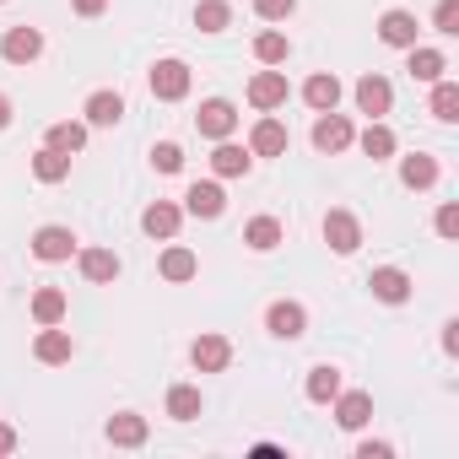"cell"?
<instances>
[{
	"label": "cell",
	"mask_w": 459,
	"mask_h": 459,
	"mask_svg": "<svg viewBox=\"0 0 459 459\" xmlns=\"http://www.w3.org/2000/svg\"><path fill=\"white\" fill-rule=\"evenodd\" d=\"M12 448H17V427L0 421V454H12Z\"/></svg>",
	"instance_id": "7bdbcfd3"
},
{
	"label": "cell",
	"mask_w": 459,
	"mask_h": 459,
	"mask_svg": "<svg viewBox=\"0 0 459 459\" xmlns=\"http://www.w3.org/2000/svg\"><path fill=\"white\" fill-rule=\"evenodd\" d=\"M292 6H298V0H255V12H260L265 22H281V17H292Z\"/></svg>",
	"instance_id": "74e56055"
},
{
	"label": "cell",
	"mask_w": 459,
	"mask_h": 459,
	"mask_svg": "<svg viewBox=\"0 0 459 459\" xmlns=\"http://www.w3.org/2000/svg\"><path fill=\"white\" fill-rule=\"evenodd\" d=\"M71 6H76L82 17H103V12H108V0H71Z\"/></svg>",
	"instance_id": "ab89813d"
},
{
	"label": "cell",
	"mask_w": 459,
	"mask_h": 459,
	"mask_svg": "<svg viewBox=\"0 0 459 459\" xmlns=\"http://www.w3.org/2000/svg\"><path fill=\"white\" fill-rule=\"evenodd\" d=\"M389 454H394L389 443H362V448H357V459H389Z\"/></svg>",
	"instance_id": "60d3db41"
},
{
	"label": "cell",
	"mask_w": 459,
	"mask_h": 459,
	"mask_svg": "<svg viewBox=\"0 0 459 459\" xmlns=\"http://www.w3.org/2000/svg\"><path fill=\"white\" fill-rule=\"evenodd\" d=\"M162 281H195V271H200V260H195V249H184V244H173L168 255H162Z\"/></svg>",
	"instance_id": "603a6c76"
},
{
	"label": "cell",
	"mask_w": 459,
	"mask_h": 459,
	"mask_svg": "<svg viewBox=\"0 0 459 459\" xmlns=\"http://www.w3.org/2000/svg\"><path fill=\"white\" fill-rule=\"evenodd\" d=\"M71 351H76V346H71V335H65L60 325H44V335L33 341V357H39V362H49V368L71 362Z\"/></svg>",
	"instance_id": "9a60e30c"
},
{
	"label": "cell",
	"mask_w": 459,
	"mask_h": 459,
	"mask_svg": "<svg viewBox=\"0 0 459 459\" xmlns=\"http://www.w3.org/2000/svg\"><path fill=\"white\" fill-rule=\"evenodd\" d=\"M221 205H227V195H221V184H189V195H184V211L189 216H221Z\"/></svg>",
	"instance_id": "ffe728a7"
},
{
	"label": "cell",
	"mask_w": 459,
	"mask_h": 459,
	"mask_svg": "<svg viewBox=\"0 0 459 459\" xmlns=\"http://www.w3.org/2000/svg\"><path fill=\"white\" fill-rule=\"evenodd\" d=\"M249 152L244 146H233V141H216V152H211V168H216V178H244L249 173Z\"/></svg>",
	"instance_id": "2e32d148"
},
{
	"label": "cell",
	"mask_w": 459,
	"mask_h": 459,
	"mask_svg": "<svg viewBox=\"0 0 459 459\" xmlns=\"http://www.w3.org/2000/svg\"><path fill=\"white\" fill-rule=\"evenodd\" d=\"M443 351H448V357H454V351H459V325H454V319H448V325H443Z\"/></svg>",
	"instance_id": "b9f144b4"
},
{
	"label": "cell",
	"mask_w": 459,
	"mask_h": 459,
	"mask_svg": "<svg viewBox=\"0 0 459 459\" xmlns=\"http://www.w3.org/2000/svg\"><path fill=\"white\" fill-rule=\"evenodd\" d=\"M432 119L437 125H454L459 119V87L454 82H432Z\"/></svg>",
	"instance_id": "4dcf8cb0"
},
{
	"label": "cell",
	"mask_w": 459,
	"mask_h": 459,
	"mask_svg": "<svg viewBox=\"0 0 459 459\" xmlns=\"http://www.w3.org/2000/svg\"><path fill=\"white\" fill-rule=\"evenodd\" d=\"M44 55V33L39 28H12L6 39H0V60H12V65H33Z\"/></svg>",
	"instance_id": "8992f818"
},
{
	"label": "cell",
	"mask_w": 459,
	"mask_h": 459,
	"mask_svg": "<svg viewBox=\"0 0 459 459\" xmlns=\"http://www.w3.org/2000/svg\"><path fill=\"white\" fill-rule=\"evenodd\" d=\"M125 119V98L119 92H92L87 98V125H119Z\"/></svg>",
	"instance_id": "d4e9b609"
},
{
	"label": "cell",
	"mask_w": 459,
	"mask_h": 459,
	"mask_svg": "<svg viewBox=\"0 0 459 459\" xmlns=\"http://www.w3.org/2000/svg\"><path fill=\"white\" fill-rule=\"evenodd\" d=\"M368 287H373V298H378V303H405V298H411V276H405V271H394V265L373 271V276H368Z\"/></svg>",
	"instance_id": "5bb4252c"
},
{
	"label": "cell",
	"mask_w": 459,
	"mask_h": 459,
	"mask_svg": "<svg viewBox=\"0 0 459 459\" xmlns=\"http://www.w3.org/2000/svg\"><path fill=\"white\" fill-rule=\"evenodd\" d=\"M178 221H184V211H178L173 200H157V205L141 211V227H146L152 238H173V233H178Z\"/></svg>",
	"instance_id": "4fadbf2b"
},
{
	"label": "cell",
	"mask_w": 459,
	"mask_h": 459,
	"mask_svg": "<svg viewBox=\"0 0 459 459\" xmlns=\"http://www.w3.org/2000/svg\"><path fill=\"white\" fill-rule=\"evenodd\" d=\"M82 276L87 281H114L119 276V255L114 249H82Z\"/></svg>",
	"instance_id": "4316f807"
},
{
	"label": "cell",
	"mask_w": 459,
	"mask_h": 459,
	"mask_svg": "<svg viewBox=\"0 0 459 459\" xmlns=\"http://www.w3.org/2000/svg\"><path fill=\"white\" fill-rule=\"evenodd\" d=\"M357 146H362V157H373V162H384V157H394V130L389 125H368L362 135H357Z\"/></svg>",
	"instance_id": "484cf974"
},
{
	"label": "cell",
	"mask_w": 459,
	"mask_h": 459,
	"mask_svg": "<svg viewBox=\"0 0 459 459\" xmlns=\"http://www.w3.org/2000/svg\"><path fill=\"white\" fill-rule=\"evenodd\" d=\"M168 416L173 421H195L200 416V389L195 384H173L168 389Z\"/></svg>",
	"instance_id": "f546056e"
},
{
	"label": "cell",
	"mask_w": 459,
	"mask_h": 459,
	"mask_svg": "<svg viewBox=\"0 0 459 459\" xmlns=\"http://www.w3.org/2000/svg\"><path fill=\"white\" fill-rule=\"evenodd\" d=\"M432 28H437V33H459V0H437Z\"/></svg>",
	"instance_id": "8d00e7d4"
},
{
	"label": "cell",
	"mask_w": 459,
	"mask_h": 459,
	"mask_svg": "<svg viewBox=\"0 0 459 459\" xmlns=\"http://www.w3.org/2000/svg\"><path fill=\"white\" fill-rule=\"evenodd\" d=\"M146 416H135V411H119V416H108V443L114 448H141L146 443Z\"/></svg>",
	"instance_id": "8fae6325"
},
{
	"label": "cell",
	"mask_w": 459,
	"mask_h": 459,
	"mask_svg": "<svg viewBox=\"0 0 459 459\" xmlns=\"http://www.w3.org/2000/svg\"><path fill=\"white\" fill-rule=\"evenodd\" d=\"M189 357H195V368H200V373H221L227 362H233V346H227V335H200Z\"/></svg>",
	"instance_id": "7c38bea8"
},
{
	"label": "cell",
	"mask_w": 459,
	"mask_h": 459,
	"mask_svg": "<svg viewBox=\"0 0 459 459\" xmlns=\"http://www.w3.org/2000/svg\"><path fill=\"white\" fill-rule=\"evenodd\" d=\"M351 141H357V130H351V119H346V114H335V108H330V114H319V119H314V146H319V152H346Z\"/></svg>",
	"instance_id": "5b68a950"
},
{
	"label": "cell",
	"mask_w": 459,
	"mask_h": 459,
	"mask_svg": "<svg viewBox=\"0 0 459 459\" xmlns=\"http://www.w3.org/2000/svg\"><path fill=\"white\" fill-rule=\"evenodd\" d=\"M303 103H308L314 114H330V108L341 103V82H335L330 71H319V76H308V87H303Z\"/></svg>",
	"instance_id": "ac0fdd59"
},
{
	"label": "cell",
	"mask_w": 459,
	"mask_h": 459,
	"mask_svg": "<svg viewBox=\"0 0 459 459\" xmlns=\"http://www.w3.org/2000/svg\"><path fill=\"white\" fill-rule=\"evenodd\" d=\"M400 184H405V189H432V184H437V162L421 157V152L400 157Z\"/></svg>",
	"instance_id": "44dd1931"
},
{
	"label": "cell",
	"mask_w": 459,
	"mask_h": 459,
	"mask_svg": "<svg viewBox=\"0 0 459 459\" xmlns=\"http://www.w3.org/2000/svg\"><path fill=\"white\" fill-rule=\"evenodd\" d=\"M152 98H162V103L189 98V65L184 60H157L152 65Z\"/></svg>",
	"instance_id": "6da1fadb"
},
{
	"label": "cell",
	"mask_w": 459,
	"mask_h": 459,
	"mask_svg": "<svg viewBox=\"0 0 459 459\" xmlns=\"http://www.w3.org/2000/svg\"><path fill=\"white\" fill-rule=\"evenodd\" d=\"M335 421H341L346 432L368 427V421H373V394H362V389H351V394H335Z\"/></svg>",
	"instance_id": "30bf717a"
},
{
	"label": "cell",
	"mask_w": 459,
	"mask_h": 459,
	"mask_svg": "<svg viewBox=\"0 0 459 459\" xmlns=\"http://www.w3.org/2000/svg\"><path fill=\"white\" fill-rule=\"evenodd\" d=\"M287 55H292L287 33H260V39H255V60H260V65H287Z\"/></svg>",
	"instance_id": "836d02e7"
},
{
	"label": "cell",
	"mask_w": 459,
	"mask_h": 459,
	"mask_svg": "<svg viewBox=\"0 0 459 459\" xmlns=\"http://www.w3.org/2000/svg\"><path fill=\"white\" fill-rule=\"evenodd\" d=\"M378 39H384L389 49H411V44H416V17H411V12H384Z\"/></svg>",
	"instance_id": "e0dca14e"
},
{
	"label": "cell",
	"mask_w": 459,
	"mask_h": 459,
	"mask_svg": "<svg viewBox=\"0 0 459 459\" xmlns=\"http://www.w3.org/2000/svg\"><path fill=\"white\" fill-rule=\"evenodd\" d=\"M33 255L44 265H60V260L76 255V233H71V227H39V233H33Z\"/></svg>",
	"instance_id": "277c9868"
},
{
	"label": "cell",
	"mask_w": 459,
	"mask_h": 459,
	"mask_svg": "<svg viewBox=\"0 0 459 459\" xmlns=\"http://www.w3.org/2000/svg\"><path fill=\"white\" fill-rule=\"evenodd\" d=\"M325 244H330L335 255H357V249H362V227H357L351 211H330V216H325Z\"/></svg>",
	"instance_id": "3957f363"
},
{
	"label": "cell",
	"mask_w": 459,
	"mask_h": 459,
	"mask_svg": "<svg viewBox=\"0 0 459 459\" xmlns=\"http://www.w3.org/2000/svg\"><path fill=\"white\" fill-rule=\"evenodd\" d=\"M443 71H448V60H443L437 49H416V44H411V76H416V82L432 87V82H443Z\"/></svg>",
	"instance_id": "f1b7e54d"
},
{
	"label": "cell",
	"mask_w": 459,
	"mask_h": 459,
	"mask_svg": "<svg viewBox=\"0 0 459 459\" xmlns=\"http://www.w3.org/2000/svg\"><path fill=\"white\" fill-rule=\"evenodd\" d=\"M244 244L260 249V255H271V249L281 244V221H276V216H255V221L244 227Z\"/></svg>",
	"instance_id": "cb8c5ba5"
},
{
	"label": "cell",
	"mask_w": 459,
	"mask_h": 459,
	"mask_svg": "<svg viewBox=\"0 0 459 459\" xmlns=\"http://www.w3.org/2000/svg\"><path fill=\"white\" fill-rule=\"evenodd\" d=\"M437 233H443V238L459 233V205H443V211H437Z\"/></svg>",
	"instance_id": "f35d334b"
},
{
	"label": "cell",
	"mask_w": 459,
	"mask_h": 459,
	"mask_svg": "<svg viewBox=\"0 0 459 459\" xmlns=\"http://www.w3.org/2000/svg\"><path fill=\"white\" fill-rule=\"evenodd\" d=\"M33 173H39V184H65V178H71V152L44 146V152L33 157Z\"/></svg>",
	"instance_id": "7402d4cb"
},
{
	"label": "cell",
	"mask_w": 459,
	"mask_h": 459,
	"mask_svg": "<svg viewBox=\"0 0 459 459\" xmlns=\"http://www.w3.org/2000/svg\"><path fill=\"white\" fill-rule=\"evenodd\" d=\"M389 103H394V87H389L378 71H368V76L357 82V108H362L368 119H384V114H389Z\"/></svg>",
	"instance_id": "52a82bcc"
},
{
	"label": "cell",
	"mask_w": 459,
	"mask_h": 459,
	"mask_svg": "<svg viewBox=\"0 0 459 459\" xmlns=\"http://www.w3.org/2000/svg\"><path fill=\"white\" fill-rule=\"evenodd\" d=\"M195 125H200V135H211V141H227V135L238 130V108L227 103V98H211V103H200Z\"/></svg>",
	"instance_id": "7a4b0ae2"
},
{
	"label": "cell",
	"mask_w": 459,
	"mask_h": 459,
	"mask_svg": "<svg viewBox=\"0 0 459 459\" xmlns=\"http://www.w3.org/2000/svg\"><path fill=\"white\" fill-rule=\"evenodd\" d=\"M152 162H157V173H178L184 168V152L173 141H162V146H152Z\"/></svg>",
	"instance_id": "d590c367"
},
{
	"label": "cell",
	"mask_w": 459,
	"mask_h": 459,
	"mask_svg": "<svg viewBox=\"0 0 459 459\" xmlns=\"http://www.w3.org/2000/svg\"><path fill=\"white\" fill-rule=\"evenodd\" d=\"M65 308H71V303H65V292H60V287H44V292L33 298V319H39V325H60V319H65Z\"/></svg>",
	"instance_id": "d6a6232c"
},
{
	"label": "cell",
	"mask_w": 459,
	"mask_h": 459,
	"mask_svg": "<svg viewBox=\"0 0 459 459\" xmlns=\"http://www.w3.org/2000/svg\"><path fill=\"white\" fill-rule=\"evenodd\" d=\"M227 17H233V12H227V0H200V6H195V28L200 33H221Z\"/></svg>",
	"instance_id": "e575fe53"
},
{
	"label": "cell",
	"mask_w": 459,
	"mask_h": 459,
	"mask_svg": "<svg viewBox=\"0 0 459 459\" xmlns=\"http://www.w3.org/2000/svg\"><path fill=\"white\" fill-rule=\"evenodd\" d=\"M249 152H255V157H281V152H287V125H281V119H260L255 135H249Z\"/></svg>",
	"instance_id": "d6986e66"
},
{
	"label": "cell",
	"mask_w": 459,
	"mask_h": 459,
	"mask_svg": "<svg viewBox=\"0 0 459 459\" xmlns=\"http://www.w3.org/2000/svg\"><path fill=\"white\" fill-rule=\"evenodd\" d=\"M249 103H255L260 114L281 108V103H287V76H281V71H260V76L249 82Z\"/></svg>",
	"instance_id": "9c48e42d"
},
{
	"label": "cell",
	"mask_w": 459,
	"mask_h": 459,
	"mask_svg": "<svg viewBox=\"0 0 459 459\" xmlns=\"http://www.w3.org/2000/svg\"><path fill=\"white\" fill-rule=\"evenodd\" d=\"M265 330H271L276 341H298V335L308 330V314H303V303H271V314H265Z\"/></svg>",
	"instance_id": "ba28073f"
},
{
	"label": "cell",
	"mask_w": 459,
	"mask_h": 459,
	"mask_svg": "<svg viewBox=\"0 0 459 459\" xmlns=\"http://www.w3.org/2000/svg\"><path fill=\"white\" fill-rule=\"evenodd\" d=\"M335 394H341V373H335L330 362L308 368V400H314V405H330Z\"/></svg>",
	"instance_id": "83f0119b"
},
{
	"label": "cell",
	"mask_w": 459,
	"mask_h": 459,
	"mask_svg": "<svg viewBox=\"0 0 459 459\" xmlns=\"http://www.w3.org/2000/svg\"><path fill=\"white\" fill-rule=\"evenodd\" d=\"M12 125V98H0V130Z\"/></svg>",
	"instance_id": "ee69618b"
},
{
	"label": "cell",
	"mask_w": 459,
	"mask_h": 459,
	"mask_svg": "<svg viewBox=\"0 0 459 459\" xmlns=\"http://www.w3.org/2000/svg\"><path fill=\"white\" fill-rule=\"evenodd\" d=\"M49 146L76 157V152L87 146V125H76V119H60V125H49Z\"/></svg>",
	"instance_id": "1f68e13d"
}]
</instances>
